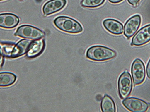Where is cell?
Wrapping results in <instances>:
<instances>
[{"label": "cell", "instance_id": "cell-7", "mask_svg": "<svg viewBox=\"0 0 150 112\" xmlns=\"http://www.w3.org/2000/svg\"><path fill=\"white\" fill-rule=\"evenodd\" d=\"M150 41V24L141 28L135 34L132 39L131 45L140 46Z\"/></svg>", "mask_w": 150, "mask_h": 112}, {"label": "cell", "instance_id": "cell-15", "mask_svg": "<svg viewBox=\"0 0 150 112\" xmlns=\"http://www.w3.org/2000/svg\"><path fill=\"white\" fill-rule=\"evenodd\" d=\"M16 77L10 72L0 73V87H7L15 83Z\"/></svg>", "mask_w": 150, "mask_h": 112}, {"label": "cell", "instance_id": "cell-20", "mask_svg": "<svg viewBox=\"0 0 150 112\" xmlns=\"http://www.w3.org/2000/svg\"><path fill=\"white\" fill-rule=\"evenodd\" d=\"M108 1L113 4H117V3H120L123 0H108Z\"/></svg>", "mask_w": 150, "mask_h": 112}, {"label": "cell", "instance_id": "cell-14", "mask_svg": "<svg viewBox=\"0 0 150 112\" xmlns=\"http://www.w3.org/2000/svg\"><path fill=\"white\" fill-rule=\"evenodd\" d=\"M101 108L103 112H115L116 111L115 104L112 97L105 95L101 103Z\"/></svg>", "mask_w": 150, "mask_h": 112}, {"label": "cell", "instance_id": "cell-2", "mask_svg": "<svg viewBox=\"0 0 150 112\" xmlns=\"http://www.w3.org/2000/svg\"><path fill=\"white\" fill-rule=\"evenodd\" d=\"M54 23L58 29L69 33H79L83 30V27L78 22L69 17H58L54 20Z\"/></svg>", "mask_w": 150, "mask_h": 112}, {"label": "cell", "instance_id": "cell-22", "mask_svg": "<svg viewBox=\"0 0 150 112\" xmlns=\"http://www.w3.org/2000/svg\"><path fill=\"white\" fill-rule=\"evenodd\" d=\"M20 1H23V0H20Z\"/></svg>", "mask_w": 150, "mask_h": 112}, {"label": "cell", "instance_id": "cell-17", "mask_svg": "<svg viewBox=\"0 0 150 112\" xmlns=\"http://www.w3.org/2000/svg\"><path fill=\"white\" fill-rule=\"evenodd\" d=\"M127 1L130 5H132L134 6H135L138 5L140 0H127Z\"/></svg>", "mask_w": 150, "mask_h": 112}, {"label": "cell", "instance_id": "cell-6", "mask_svg": "<svg viewBox=\"0 0 150 112\" xmlns=\"http://www.w3.org/2000/svg\"><path fill=\"white\" fill-rule=\"evenodd\" d=\"M122 104L125 108L133 112H146L149 108L147 103L137 98H126Z\"/></svg>", "mask_w": 150, "mask_h": 112}, {"label": "cell", "instance_id": "cell-3", "mask_svg": "<svg viewBox=\"0 0 150 112\" xmlns=\"http://www.w3.org/2000/svg\"><path fill=\"white\" fill-rule=\"evenodd\" d=\"M118 87L121 99H125L131 94L133 89V82L131 75L128 71H124L120 75L118 82Z\"/></svg>", "mask_w": 150, "mask_h": 112}, {"label": "cell", "instance_id": "cell-21", "mask_svg": "<svg viewBox=\"0 0 150 112\" xmlns=\"http://www.w3.org/2000/svg\"><path fill=\"white\" fill-rule=\"evenodd\" d=\"M4 1V0H0V1Z\"/></svg>", "mask_w": 150, "mask_h": 112}, {"label": "cell", "instance_id": "cell-9", "mask_svg": "<svg viewBox=\"0 0 150 112\" xmlns=\"http://www.w3.org/2000/svg\"><path fill=\"white\" fill-rule=\"evenodd\" d=\"M66 0H50L43 7L45 16L52 15L63 9L66 5Z\"/></svg>", "mask_w": 150, "mask_h": 112}, {"label": "cell", "instance_id": "cell-12", "mask_svg": "<svg viewBox=\"0 0 150 112\" xmlns=\"http://www.w3.org/2000/svg\"><path fill=\"white\" fill-rule=\"evenodd\" d=\"M45 48V41L44 39H37L33 41L29 46L27 52V56L29 58H36L42 53Z\"/></svg>", "mask_w": 150, "mask_h": 112}, {"label": "cell", "instance_id": "cell-1", "mask_svg": "<svg viewBox=\"0 0 150 112\" xmlns=\"http://www.w3.org/2000/svg\"><path fill=\"white\" fill-rule=\"evenodd\" d=\"M117 55L115 51L110 48L101 45L90 47L86 54L87 58L91 60L103 61L113 58Z\"/></svg>", "mask_w": 150, "mask_h": 112}, {"label": "cell", "instance_id": "cell-19", "mask_svg": "<svg viewBox=\"0 0 150 112\" xmlns=\"http://www.w3.org/2000/svg\"><path fill=\"white\" fill-rule=\"evenodd\" d=\"M3 63V58L2 56V53H1V50L0 49V68L2 66Z\"/></svg>", "mask_w": 150, "mask_h": 112}, {"label": "cell", "instance_id": "cell-16", "mask_svg": "<svg viewBox=\"0 0 150 112\" xmlns=\"http://www.w3.org/2000/svg\"><path fill=\"white\" fill-rule=\"evenodd\" d=\"M105 0H82L81 6L86 8H96L101 6L105 2Z\"/></svg>", "mask_w": 150, "mask_h": 112}, {"label": "cell", "instance_id": "cell-10", "mask_svg": "<svg viewBox=\"0 0 150 112\" xmlns=\"http://www.w3.org/2000/svg\"><path fill=\"white\" fill-rule=\"evenodd\" d=\"M19 22L18 17L12 13L0 14V27L11 29L16 27Z\"/></svg>", "mask_w": 150, "mask_h": 112}, {"label": "cell", "instance_id": "cell-4", "mask_svg": "<svg viewBox=\"0 0 150 112\" xmlns=\"http://www.w3.org/2000/svg\"><path fill=\"white\" fill-rule=\"evenodd\" d=\"M45 33L38 28L30 25H23L18 28L15 33L16 36L23 38L37 40L42 38Z\"/></svg>", "mask_w": 150, "mask_h": 112}, {"label": "cell", "instance_id": "cell-13", "mask_svg": "<svg viewBox=\"0 0 150 112\" xmlns=\"http://www.w3.org/2000/svg\"><path fill=\"white\" fill-rule=\"evenodd\" d=\"M31 43L30 40L27 39L20 40L13 48L11 53V57L17 58L23 55L28 51Z\"/></svg>", "mask_w": 150, "mask_h": 112}, {"label": "cell", "instance_id": "cell-8", "mask_svg": "<svg viewBox=\"0 0 150 112\" xmlns=\"http://www.w3.org/2000/svg\"><path fill=\"white\" fill-rule=\"evenodd\" d=\"M141 23V17L139 15H135L129 18L124 26L125 36L130 38L139 29Z\"/></svg>", "mask_w": 150, "mask_h": 112}, {"label": "cell", "instance_id": "cell-5", "mask_svg": "<svg viewBox=\"0 0 150 112\" xmlns=\"http://www.w3.org/2000/svg\"><path fill=\"white\" fill-rule=\"evenodd\" d=\"M132 78L135 85H141L145 79L146 70L144 64L140 59H136L131 67Z\"/></svg>", "mask_w": 150, "mask_h": 112}, {"label": "cell", "instance_id": "cell-11", "mask_svg": "<svg viewBox=\"0 0 150 112\" xmlns=\"http://www.w3.org/2000/svg\"><path fill=\"white\" fill-rule=\"evenodd\" d=\"M103 25L105 29L114 35H119L123 32V25L117 20L108 18L103 21Z\"/></svg>", "mask_w": 150, "mask_h": 112}, {"label": "cell", "instance_id": "cell-18", "mask_svg": "<svg viewBox=\"0 0 150 112\" xmlns=\"http://www.w3.org/2000/svg\"><path fill=\"white\" fill-rule=\"evenodd\" d=\"M146 74H147V77L150 79V59L146 66Z\"/></svg>", "mask_w": 150, "mask_h": 112}]
</instances>
